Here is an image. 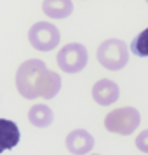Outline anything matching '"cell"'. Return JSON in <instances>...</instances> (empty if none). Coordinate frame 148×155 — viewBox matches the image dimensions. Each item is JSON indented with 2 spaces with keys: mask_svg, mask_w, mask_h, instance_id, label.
Masks as SVG:
<instances>
[{
  "mask_svg": "<svg viewBox=\"0 0 148 155\" xmlns=\"http://www.w3.org/2000/svg\"><path fill=\"white\" fill-rule=\"evenodd\" d=\"M42 11L51 19H64L73 12V4L71 0H44Z\"/></svg>",
  "mask_w": 148,
  "mask_h": 155,
  "instance_id": "obj_9",
  "label": "cell"
},
{
  "mask_svg": "<svg viewBox=\"0 0 148 155\" xmlns=\"http://www.w3.org/2000/svg\"><path fill=\"white\" fill-rule=\"evenodd\" d=\"M28 119L35 127H49L54 122V113L47 105H33L28 112Z\"/></svg>",
  "mask_w": 148,
  "mask_h": 155,
  "instance_id": "obj_10",
  "label": "cell"
},
{
  "mask_svg": "<svg viewBox=\"0 0 148 155\" xmlns=\"http://www.w3.org/2000/svg\"><path fill=\"white\" fill-rule=\"evenodd\" d=\"M66 150L73 155H85L94 148V138L85 129H73L64 140Z\"/></svg>",
  "mask_w": 148,
  "mask_h": 155,
  "instance_id": "obj_6",
  "label": "cell"
},
{
  "mask_svg": "<svg viewBox=\"0 0 148 155\" xmlns=\"http://www.w3.org/2000/svg\"><path fill=\"white\" fill-rule=\"evenodd\" d=\"M129 49L134 56H140V58H148V28L143 30L141 33L133 38V42L129 45Z\"/></svg>",
  "mask_w": 148,
  "mask_h": 155,
  "instance_id": "obj_11",
  "label": "cell"
},
{
  "mask_svg": "<svg viewBox=\"0 0 148 155\" xmlns=\"http://www.w3.org/2000/svg\"><path fill=\"white\" fill-rule=\"evenodd\" d=\"M146 4H148V0H146Z\"/></svg>",
  "mask_w": 148,
  "mask_h": 155,
  "instance_id": "obj_14",
  "label": "cell"
},
{
  "mask_svg": "<svg viewBox=\"0 0 148 155\" xmlns=\"http://www.w3.org/2000/svg\"><path fill=\"white\" fill-rule=\"evenodd\" d=\"M120 96V89L117 82H113L110 78H101L92 85V99L101 106L113 105Z\"/></svg>",
  "mask_w": 148,
  "mask_h": 155,
  "instance_id": "obj_7",
  "label": "cell"
},
{
  "mask_svg": "<svg viewBox=\"0 0 148 155\" xmlns=\"http://www.w3.org/2000/svg\"><path fill=\"white\" fill-rule=\"evenodd\" d=\"M141 122V115L134 106H122L115 108L105 117V127L106 131L120 136H129L133 134Z\"/></svg>",
  "mask_w": 148,
  "mask_h": 155,
  "instance_id": "obj_3",
  "label": "cell"
},
{
  "mask_svg": "<svg viewBox=\"0 0 148 155\" xmlns=\"http://www.w3.org/2000/svg\"><path fill=\"white\" fill-rule=\"evenodd\" d=\"M96 58H98L99 64L106 70H122L129 61L127 44L120 38H108L99 44L98 51H96Z\"/></svg>",
  "mask_w": 148,
  "mask_h": 155,
  "instance_id": "obj_2",
  "label": "cell"
},
{
  "mask_svg": "<svg viewBox=\"0 0 148 155\" xmlns=\"http://www.w3.org/2000/svg\"><path fill=\"white\" fill-rule=\"evenodd\" d=\"M19 140H21V133L14 120L0 119V153L18 147Z\"/></svg>",
  "mask_w": 148,
  "mask_h": 155,
  "instance_id": "obj_8",
  "label": "cell"
},
{
  "mask_svg": "<svg viewBox=\"0 0 148 155\" xmlns=\"http://www.w3.org/2000/svg\"><path fill=\"white\" fill-rule=\"evenodd\" d=\"M136 148L140 150V152H143V153H148V129H145V131H141L138 136H136Z\"/></svg>",
  "mask_w": 148,
  "mask_h": 155,
  "instance_id": "obj_12",
  "label": "cell"
},
{
  "mask_svg": "<svg viewBox=\"0 0 148 155\" xmlns=\"http://www.w3.org/2000/svg\"><path fill=\"white\" fill-rule=\"evenodd\" d=\"M56 61H58V66L64 73H78L87 66L89 54H87L85 45L73 42V44H66L63 49H59Z\"/></svg>",
  "mask_w": 148,
  "mask_h": 155,
  "instance_id": "obj_5",
  "label": "cell"
},
{
  "mask_svg": "<svg viewBox=\"0 0 148 155\" xmlns=\"http://www.w3.org/2000/svg\"><path fill=\"white\" fill-rule=\"evenodd\" d=\"M16 89L26 99H52L61 91V77L47 68L42 59H28L16 71Z\"/></svg>",
  "mask_w": 148,
  "mask_h": 155,
  "instance_id": "obj_1",
  "label": "cell"
},
{
  "mask_svg": "<svg viewBox=\"0 0 148 155\" xmlns=\"http://www.w3.org/2000/svg\"><path fill=\"white\" fill-rule=\"evenodd\" d=\"M28 40L33 49L47 52V51H52L58 47V44L61 40V33H59L56 25H52L49 21H38L35 25H31V28L28 31Z\"/></svg>",
  "mask_w": 148,
  "mask_h": 155,
  "instance_id": "obj_4",
  "label": "cell"
},
{
  "mask_svg": "<svg viewBox=\"0 0 148 155\" xmlns=\"http://www.w3.org/2000/svg\"><path fill=\"white\" fill-rule=\"evenodd\" d=\"M91 155H99V153H91Z\"/></svg>",
  "mask_w": 148,
  "mask_h": 155,
  "instance_id": "obj_13",
  "label": "cell"
}]
</instances>
